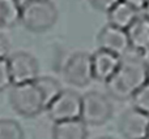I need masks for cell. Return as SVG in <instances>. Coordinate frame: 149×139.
I'll return each instance as SVG.
<instances>
[{"mask_svg": "<svg viewBox=\"0 0 149 139\" xmlns=\"http://www.w3.org/2000/svg\"><path fill=\"white\" fill-rule=\"evenodd\" d=\"M97 43L100 48L110 51L120 57L130 51L127 31L120 27L110 25V23H107L100 30L97 36Z\"/></svg>", "mask_w": 149, "mask_h": 139, "instance_id": "obj_9", "label": "cell"}, {"mask_svg": "<svg viewBox=\"0 0 149 139\" xmlns=\"http://www.w3.org/2000/svg\"><path fill=\"white\" fill-rule=\"evenodd\" d=\"M123 1H126L127 4L132 5V7H134V8H136L137 10H141L147 0H123Z\"/></svg>", "mask_w": 149, "mask_h": 139, "instance_id": "obj_21", "label": "cell"}, {"mask_svg": "<svg viewBox=\"0 0 149 139\" xmlns=\"http://www.w3.org/2000/svg\"><path fill=\"white\" fill-rule=\"evenodd\" d=\"M7 60L13 85L34 82L39 77V64L33 55L18 51L12 53Z\"/></svg>", "mask_w": 149, "mask_h": 139, "instance_id": "obj_7", "label": "cell"}, {"mask_svg": "<svg viewBox=\"0 0 149 139\" xmlns=\"http://www.w3.org/2000/svg\"><path fill=\"white\" fill-rule=\"evenodd\" d=\"M8 52H9V42H8V39L0 33V60L7 59Z\"/></svg>", "mask_w": 149, "mask_h": 139, "instance_id": "obj_20", "label": "cell"}, {"mask_svg": "<svg viewBox=\"0 0 149 139\" xmlns=\"http://www.w3.org/2000/svg\"><path fill=\"white\" fill-rule=\"evenodd\" d=\"M47 116L51 121L80 118L81 113V95L77 91L65 88L46 107Z\"/></svg>", "mask_w": 149, "mask_h": 139, "instance_id": "obj_5", "label": "cell"}, {"mask_svg": "<svg viewBox=\"0 0 149 139\" xmlns=\"http://www.w3.org/2000/svg\"><path fill=\"white\" fill-rule=\"evenodd\" d=\"M63 75L67 83L76 87L88 86L93 79L92 55L88 52H74L64 64Z\"/></svg>", "mask_w": 149, "mask_h": 139, "instance_id": "obj_6", "label": "cell"}, {"mask_svg": "<svg viewBox=\"0 0 149 139\" xmlns=\"http://www.w3.org/2000/svg\"><path fill=\"white\" fill-rule=\"evenodd\" d=\"M114 113L113 104L109 96L98 91H89L81 96L80 118L86 125L100 126L111 118Z\"/></svg>", "mask_w": 149, "mask_h": 139, "instance_id": "obj_4", "label": "cell"}, {"mask_svg": "<svg viewBox=\"0 0 149 139\" xmlns=\"http://www.w3.org/2000/svg\"><path fill=\"white\" fill-rule=\"evenodd\" d=\"M9 103L13 111L25 118H33L46 109L42 92L34 82L12 85Z\"/></svg>", "mask_w": 149, "mask_h": 139, "instance_id": "obj_3", "label": "cell"}, {"mask_svg": "<svg viewBox=\"0 0 149 139\" xmlns=\"http://www.w3.org/2000/svg\"><path fill=\"white\" fill-rule=\"evenodd\" d=\"M52 139H88V125L81 118L54 122Z\"/></svg>", "mask_w": 149, "mask_h": 139, "instance_id": "obj_12", "label": "cell"}, {"mask_svg": "<svg viewBox=\"0 0 149 139\" xmlns=\"http://www.w3.org/2000/svg\"><path fill=\"white\" fill-rule=\"evenodd\" d=\"M37 86L39 87L42 92V96H43L45 100V105H49L55 98L60 94V91L63 90L62 85L58 79L52 77H49V75H43V77H38L36 81H34Z\"/></svg>", "mask_w": 149, "mask_h": 139, "instance_id": "obj_15", "label": "cell"}, {"mask_svg": "<svg viewBox=\"0 0 149 139\" xmlns=\"http://www.w3.org/2000/svg\"><path fill=\"white\" fill-rule=\"evenodd\" d=\"M0 139H24V129L17 121L10 118L0 120Z\"/></svg>", "mask_w": 149, "mask_h": 139, "instance_id": "obj_16", "label": "cell"}, {"mask_svg": "<svg viewBox=\"0 0 149 139\" xmlns=\"http://www.w3.org/2000/svg\"><path fill=\"white\" fill-rule=\"evenodd\" d=\"M88 1L98 12H109L120 0H88Z\"/></svg>", "mask_w": 149, "mask_h": 139, "instance_id": "obj_19", "label": "cell"}, {"mask_svg": "<svg viewBox=\"0 0 149 139\" xmlns=\"http://www.w3.org/2000/svg\"><path fill=\"white\" fill-rule=\"evenodd\" d=\"M20 23V7L16 0H0V29Z\"/></svg>", "mask_w": 149, "mask_h": 139, "instance_id": "obj_14", "label": "cell"}, {"mask_svg": "<svg viewBox=\"0 0 149 139\" xmlns=\"http://www.w3.org/2000/svg\"><path fill=\"white\" fill-rule=\"evenodd\" d=\"M134 107L149 116V82L144 83L136 92L132 95Z\"/></svg>", "mask_w": 149, "mask_h": 139, "instance_id": "obj_17", "label": "cell"}, {"mask_svg": "<svg viewBox=\"0 0 149 139\" xmlns=\"http://www.w3.org/2000/svg\"><path fill=\"white\" fill-rule=\"evenodd\" d=\"M130 49L145 55L149 51V18L139 14L136 20L127 27Z\"/></svg>", "mask_w": 149, "mask_h": 139, "instance_id": "obj_11", "label": "cell"}, {"mask_svg": "<svg viewBox=\"0 0 149 139\" xmlns=\"http://www.w3.org/2000/svg\"><path fill=\"white\" fill-rule=\"evenodd\" d=\"M147 139H149V130H148V135H147Z\"/></svg>", "mask_w": 149, "mask_h": 139, "instance_id": "obj_26", "label": "cell"}, {"mask_svg": "<svg viewBox=\"0 0 149 139\" xmlns=\"http://www.w3.org/2000/svg\"><path fill=\"white\" fill-rule=\"evenodd\" d=\"M139 12L140 10H137L136 8L120 0L106 13H107V21L110 25L127 30V27L136 20Z\"/></svg>", "mask_w": 149, "mask_h": 139, "instance_id": "obj_13", "label": "cell"}, {"mask_svg": "<svg viewBox=\"0 0 149 139\" xmlns=\"http://www.w3.org/2000/svg\"><path fill=\"white\" fill-rule=\"evenodd\" d=\"M95 139H115L113 137H109V135H102V137H97Z\"/></svg>", "mask_w": 149, "mask_h": 139, "instance_id": "obj_24", "label": "cell"}, {"mask_svg": "<svg viewBox=\"0 0 149 139\" xmlns=\"http://www.w3.org/2000/svg\"><path fill=\"white\" fill-rule=\"evenodd\" d=\"M17 1V4H18V7H22V5H25V4H28V3H30V1H34V0H16Z\"/></svg>", "mask_w": 149, "mask_h": 139, "instance_id": "obj_23", "label": "cell"}, {"mask_svg": "<svg viewBox=\"0 0 149 139\" xmlns=\"http://www.w3.org/2000/svg\"><path fill=\"white\" fill-rule=\"evenodd\" d=\"M147 75H148V82H149V59H147Z\"/></svg>", "mask_w": 149, "mask_h": 139, "instance_id": "obj_25", "label": "cell"}, {"mask_svg": "<svg viewBox=\"0 0 149 139\" xmlns=\"http://www.w3.org/2000/svg\"><path fill=\"white\" fill-rule=\"evenodd\" d=\"M118 127L126 139H147L149 130V116L140 109L128 108L119 117Z\"/></svg>", "mask_w": 149, "mask_h": 139, "instance_id": "obj_8", "label": "cell"}, {"mask_svg": "<svg viewBox=\"0 0 149 139\" xmlns=\"http://www.w3.org/2000/svg\"><path fill=\"white\" fill-rule=\"evenodd\" d=\"M147 82V59H144V55L130 49L120 57L118 69L105 82V86L110 98L124 101L131 99Z\"/></svg>", "mask_w": 149, "mask_h": 139, "instance_id": "obj_1", "label": "cell"}, {"mask_svg": "<svg viewBox=\"0 0 149 139\" xmlns=\"http://www.w3.org/2000/svg\"><path fill=\"white\" fill-rule=\"evenodd\" d=\"M141 10L144 12V16H145V17L149 18V0H147V1H145V4H144V7H143Z\"/></svg>", "mask_w": 149, "mask_h": 139, "instance_id": "obj_22", "label": "cell"}, {"mask_svg": "<svg viewBox=\"0 0 149 139\" xmlns=\"http://www.w3.org/2000/svg\"><path fill=\"white\" fill-rule=\"evenodd\" d=\"M12 77H10L9 66H8V60H0V92L7 88L12 87Z\"/></svg>", "mask_w": 149, "mask_h": 139, "instance_id": "obj_18", "label": "cell"}, {"mask_svg": "<svg viewBox=\"0 0 149 139\" xmlns=\"http://www.w3.org/2000/svg\"><path fill=\"white\" fill-rule=\"evenodd\" d=\"M120 64V56L110 51L98 48L92 55V73L93 79L105 83L115 73Z\"/></svg>", "mask_w": 149, "mask_h": 139, "instance_id": "obj_10", "label": "cell"}, {"mask_svg": "<svg viewBox=\"0 0 149 139\" xmlns=\"http://www.w3.org/2000/svg\"><path fill=\"white\" fill-rule=\"evenodd\" d=\"M58 21V9L51 0H34L20 8V23L33 33H45Z\"/></svg>", "mask_w": 149, "mask_h": 139, "instance_id": "obj_2", "label": "cell"}]
</instances>
